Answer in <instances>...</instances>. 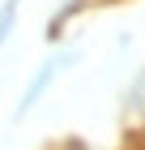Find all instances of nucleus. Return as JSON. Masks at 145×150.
I'll list each match as a JSON object with an SVG mask.
<instances>
[{"instance_id": "nucleus-1", "label": "nucleus", "mask_w": 145, "mask_h": 150, "mask_svg": "<svg viewBox=\"0 0 145 150\" xmlns=\"http://www.w3.org/2000/svg\"><path fill=\"white\" fill-rule=\"evenodd\" d=\"M77 60H81V47H56V52H51V56H47L43 64L34 69V77L26 81L22 99H17V120H22V116H30L34 107H39V99L51 90V81H56L60 73L68 69V64H77Z\"/></svg>"}, {"instance_id": "nucleus-2", "label": "nucleus", "mask_w": 145, "mask_h": 150, "mask_svg": "<svg viewBox=\"0 0 145 150\" xmlns=\"http://www.w3.org/2000/svg\"><path fill=\"white\" fill-rule=\"evenodd\" d=\"M124 116L128 120H141L145 116V69L128 81V90H124Z\"/></svg>"}, {"instance_id": "nucleus-3", "label": "nucleus", "mask_w": 145, "mask_h": 150, "mask_svg": "<svg viewBox=\"0 0 145 150\" xmlns=\"http://www.w3.org/2000/svg\"><path fill=\"white\" fill-rule=\"evenodd\" d=\"M17 13H22V0H0V52H4L9 35L17 30Z\"/></svg>"}, {"instance_id": "nucleus-4", "label": "nucleus", "mask_w": 145, "mask_h": 150, "mask_svg": "<svg viewBox=\"0 0 145 150\" xmlns=\"http://www.w3.org/2000/svg\"><path fill=\"white\" fill-rule=\"evenodd\" d=\"M98 4H115V0H98Z\"/></svg>"}]
</instances>
